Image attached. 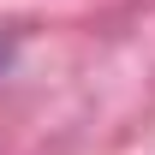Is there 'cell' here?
<instances>
[{
    "instance_id": "obj_1",
    "label": "cell",
    "mask_w": 155,
    "mask_h": 155,
    "mask_svg": "<svg viewBox=\"0 0 155 155\" xmlns=\"http://www.w3.org/2000/svg\"><path fill=\"white\" fill-rule=\"evenodd\" d=\"M12 54H18V42H12V36H6V30H0V72L12 66Z\"/></svg>"
}]
</instances>
